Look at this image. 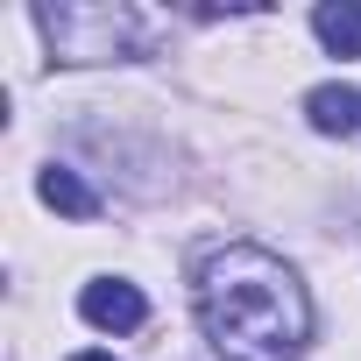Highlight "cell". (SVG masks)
Returning a JSON list of instances; mask_svg holds the SVG:
<instances>
[{"instance_id": "cell-1", "label": "cell", "mask_w": 361, "mask_h": 361, "mask_svg": "<svg viewBox=\"0 0 361 361\" xmlns=\"http://www.w3.org/2000/svg\"><path fill=\"white\" fill-rule=\"evenodd\" d=\"M199 326L227 361H298L312 340V298L298 269L255 241L213 248L199 262Z\"/></svg>"}, {"instance_id": "cell-2", "label": "cell", "mask_w": 361, "mask_h": 361, "mask_svg": "<svg viewBox=\"0 0 361 361\" xmlns=\"http://www.w3.org/2000/svg\"><path fill=\"white\" fill-rule=\"evenodd\" d=\"M36 29L50 36V50L64 64H106V57H128V43L142 36V15H128V8H43Z\"/></svg>"}, {"instance_id": "cell-3", "label": "cell", "mask_w": 361, "mask_h": 361, "mask_svg": "<svg viewBox=\"0 0 361 361\" xmlns=\"http://www.w3.org/2000/svg\"><path fill=\"white\" fill-rule=\"evenodd\" d=\"M78 312H85V326H99V333H135V326L149 319L142 290H135V283H121V276H106V283H85Z\"/></svg>"}, {"instance_id": "cell-4", "label": "cell", "mask_w": 361, "mask_h": 361, "mask_svg": "<svg viewBox=\"0 0 361 361\" xmlns=\"http://www.w3.org/2000/svg\"><path fill=\"white\" fill-rule=\"evenodd\" d=\"M305 121H312L319 135H354V128H361V92H354L347 78L312 85V92H305Z\"/></svg>"}, {"instance_id": "cell-5", "label": "cell", "mask_w": 361, "mask_h": 361, "mask_svg": "<svg viewBox=\"0 0 361 361\" xmlns=\"http://www.w3.org/2000/svg\"><path fill=\"white\" fill-rule=\"evenodd\" d=\"M36 192H43V206H57L64 220H92L99 213V199H92V185L78 170H64V163H50L43 177H36Z\"/></svg>"}, {"instance_id": "cell-6", "label": "cell", "mask_w": 361, "mask_h": 361, "mask_svg": "<svg viewBox=\"0 0 361 361\" xmlns=\"http://www.w3.org/2000/svg\"><path fill=\"white\" fill-rule=\"evenodd\" d=\"M312 29H319V43L333 57H361V8H347V0H340V8H319Z\"/></svg>"}, {"instance_id": "cell-7", "label": "cell", "mask_w": 361, "mask_h": 361, "mask_svg": "<svg viewBox=\"0 0 361 361\" xmlns=\"http://www.w3.org/2000/svg\"><path fill=\"white\" fill-rule=\"evenodd\" d=\"M71 361H114V354H71Z\"/></svg>"}]
</instances>
